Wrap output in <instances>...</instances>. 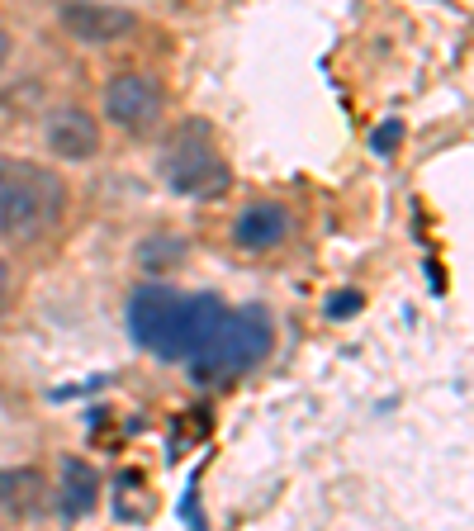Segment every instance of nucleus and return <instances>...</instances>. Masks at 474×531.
I'll return each instance as SVG.
<instances>
[{"label": "nucleus", "mask_w": 474, "mask_h": 531, "mask_svg": "<svg viewBox=\"0 0 474 531\" xmlns=\"http://www.w3.org/2000/svg\"><path fill=\"white\" fill-rule=\"evenodd\" d=\"M181 252H185V242H181V238H157V242H143V247H138V257L152 261V271H157L162 261H176Z\"/></svg>", "instance_id": "nucleus-11"}, {"label": "nucleus", "mask_w": 474, "mask_h": 531, "mask_svg": "<svg viewBox=\"0 0 474 531\" xmlns=\"http://www.w3.org/2000/svg\"><path fill=\"white\" fill-rule=\"evenodd\" d=\"M67 34H76V43H91V48H105V43H119L124 34L138 29V19L128 5H62L57 10Z\"/></svg>", "instance_id": "nucleus-8"}, {"label": "nucleus", "mask_w": 474, "mask_h": 531, "mask_svg": "<svg viewBox=\"0 0 474 531\" xmlns=\"http://www.w3.org/2000/svg\"><path fill=\"white\" fill-rule=\"evenodd\" d=\"M105 114L124 133H147L162 114V86L143 72H124L105 86Z\"/></svg>", "instance_id": "nucleus-5"}, {"label": "nucleus", "mask_w": 474, "mask_h": 531, "mask_svg": "<svg viewBox=\"0 0 474 531\" xmlns=\"http://www.w3.org/2000/svg\"><path fill=\"white\" fill-rule=\"evenodd\" d=\"M5 53H10V38L0 34V67H5Z\"/></svg>", "instance_id": "nucleus-15"}, {"label": "nucleus", "mask_w": 474, "mask_h": 531, "mask_svg": "<svg viewBox=\"0 0 474 531\" xmlns=\"http://www.w3.org/2000/svg\"><path fill=\"white\" fill-rule=\"evenodd\" d=\"M95 503H100V475H95L86 460L67 456L62 460V513L86 517V513H95Z\"/></svg>", "instance_id": "nucleus-10"}, {"label": "nucleus", "mask_w": 474, "mask_h": 531, "mask_svg": "<svg viewBox=\"0 0 474 531\" xmlns=\"http://www.w3.org/2000/svg\"><path fill=\"white\" fill-rule=\"evenodd\" d=\"M399 143H403V124H399V119H389L384 129H375V133H370V147H375L380 157H389V152H399Z\"/></svg>", "instance_id": "nucleus-12"}, {"label": "nucleus", "mask_w": 474, "mask_h": 531, "mask_svg": "<svg viewBox=\"0 0 474 531\" xmlns=\"http://www.w3.org/2000/svg\"><path fill=\"white\" fill-rule=\"evenodd\" d=\"M67 185L57 171L0 157V233L10 242H34L62 219Z\"/></svg>", "instance_id": "nucleus-2"}, {"label": "nucleus", "mask_w": 474, "mask_h": 531, "mask_svg": "<svg viewBox=\"0 0 474 531\" xmlns=\"http://www.w3.org/2000/svg\"><path fill=\"white\" fill-rule=\"evenodd\" d=\"M361 304H365V294H361V290L332 294V299H328V313H332V318H356V313H361Z\"/></svg>", "instance_id": "nucleus-13"}, {"label": "nucleus", "mask_w": 474, "mask_h": 531, "mask_svg": "<svg viewBox=\"0 0 474 531\" xmlns=\"http://www.w3.org/2000/svg\"><path fill=\"white\" fill-rule=\"evenodd\" d=\"M290 233H294V214L280 200L247 204L233 223V242L242 252H275L280 242H290Z\"/></svg>", "instance_id": "nucleus-7"}, {"label": "nucleus", "mask_w": 474, "mask_h": 531, "mask_svg": "<svg viewBox=\"0 0 474 531\" xmlns=\"http://www.w3.org/2000/svg\"><path fill=\"white\" fill-rule=\"evenodd\" d=\"M219 294H176L166 285H143L128 299V332L133 342L162 361H195L223 323Z\"/></svg>", "instance_id": "nucleus-1"}, {"label": "nucleus", "mask_w": 474, "mask_h": 531, "mask_svg": "<svg viewBox=\"0 0 474 531\" xmlns=\"http://www.w3.org/2000/svg\"><path fill=\"white\" fill-rule=\"evenodd\" d=\"M271 342H275L271 313L256 309V304H242V309L223 313L219 332H214V337H209V347L190 361V370H195V380L242 375V370H252L256 361H266Z\"/></svg>", "instance_id": "nucleus-3"}, {"label": "nucleus", "mask_w": 474, "mask_h": 531, "mask_svg": "<svg viewBox=\"0 0 474 531\" xmlns=\"http://www.w3.org/2000/svg\"><path fill=\"white\" fill-rule=\"evenodd\" d=\"M43 143L62 162H91L95 152H100V124L86 110L62 105V110H53L43 119Z\"/></svg>", "instance_id": "nucleus-6"}, {"label": "nucleus", "mask_w": 474, "mask_h": 531, "mask_svg": "<svg viewBox=\"0 0 474 531\" xmlns=\"http://www.w3.org/2000/svg\"><path fill=\"white\" fill-rule=\"evenodd\" d=\"M5 304H10V266L0 261V313H5Z\"/></svg>", "instance_id": "nucleus-14"}, {"label": "nucleus", "mask_w": 474, "mask_h": 531, "mask_svg": "<svg viewBox=\"0 0 474 531\" xmlns=\"http://www.w3.org/2000/svg\"><path fill=\"white\" fill-rule=\"evenodd\" d=\"M162 176L166 185L185 195V200H214L233 185V171L223 162V152L214 147V133L204 124H185L162 152Z\"/></svg>", "instance_id": "nucleus-4"}, {"label": "nucleus", "mask_w": 474, "mask_h": 531, "mask_svg": "<svg viewBox=\"0 0 474 531\" xmlns=\"http://www.w3.org/2000/svg\"><path fill=\"white\" fill-rule=\"evenodd\" d=\"M43 475H38L34 465H10V470H0V508L15 517H34L43 513Z\"/></svg>", "instance_id": "nucleus-9"}]
</instances>
